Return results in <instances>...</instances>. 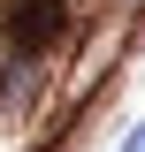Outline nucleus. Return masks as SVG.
<instances>
[{
	"instance_id": "nucleus-1",
	"label": "nucleus",
	"mask_w": 145,
	"mask_h": 152,
	"mask_svg": "<svg viewBox=\"0 0 145 152\" xmlns=\"http://www.w3.org/2000/svg\"><path fill=\"white\" fill-rule=\"evenodd\" d=\"M0 31H8V53L16 61L46 53L61 38V0H8V8H0Z\"/></svg>"
},
{
	"instance_id": "nucleus-2",
	"label": "nucleus",
	"mask_w": 145,
	"mask_h": 152,
	"mask_svg": "<svg viewBox=\"0 0 145 152\" xmlns=\"http://www.w3.org/2000/svg\"><path fill=\"white\" fill-rule=\"evenodd\" d=\"M122 152H145V129H130V145H122Z\"/></svg>"
},
{
	"instance_id": "nucleus-3",
	"label": "nucleus",
	"mask_w": 145,
	"mask_h": 152,
	"mask_svg": "<svg viewBox=\"0 0 145 152\" xmlns=\"http://www.w3.org/2000/svg\"><path fill=\"white\" fill-rule=\"evenodd\" d=\"M130 8H145V0H130Z\"/></svg>"
}]
</instances>
